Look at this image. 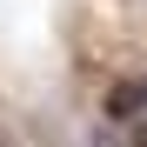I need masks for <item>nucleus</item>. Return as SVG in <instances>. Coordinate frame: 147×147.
<instances>
[{
  "label": "nucleus",
  "instance_id": "nucleus-1",
  "mask_svg": "<svg viewBox=\"0 0 147 147\" xmlns=\"http://www.w3.org/2000/svg\"><path fill=\"white\" fill-rule=\"evenodd\" d=\"M100 114H107V120H134V114H147V74L114 80V87H107V100H100Z\"/></svg>",
  "mask_w": 147,
  "mask_h": 147
},
{
  "label": "nucleus",
  "instance_id": "nucleus-2",
  "mask_svg": "<svg viewBox=\"0 0 147 147\" xmlns=\"http://www.w3.org/2000/svg\"><path fill=\"white\" fill-rule=\"evenodd\" d=\"M0 147H13V140H7V134H0Z\"/></svg>",
  "mask_w": 147,
  "mask_h": 147
}]
</instances>
